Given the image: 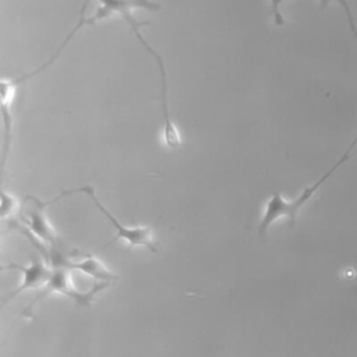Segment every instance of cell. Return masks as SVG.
Listing matches in <instances>:
<instances>
[{"mask_svg": "<svg viewBox=\"0 0 357 357\" xmlns=\"http://www.w3.org/2000/svg\"><path fill=\"white\" fill-rule=\"evenodd\" d=\"M68 271L70 269L64 268V266L52 268V275H50L47 283L40 290H38V294H36L33 303L28 308L32 310V307L39 300H42L43 297H46V296H49L52 293H60L63 296H67V297H70L73 301H75L79 305H89L91 301H93L95 296L109 286V283L99 282L89 291H78L73 286V282L70 279V272Z\"/></svg>", "mask_w": 357, "mask_h": 357, "instance_id": "3957f363", "label": "cell"}, {"mask_svg": "<svg viewBox=\"0 0 357 357\" xmlns=\"http://www.w3.org/2000/svg\"><path fill=\"white\" fill-rule=\"evenodd\" d=\"M271 1V10H272V17H273V21L276 25H282L284 21H283V17L280 14V6L286 1V0H269Z\"/></svg>", "mask_w": 357, "mask_h": 357, "instance_id": "9c48e42d", "label": "cell"}, {"mask_svg": "<svg viewBox=\"0 0 357 357\" xmlns=\"http://www.w3.org/2000/svg\"><path fill=\"white\" fill-rule=\"evenodd\" d=\"M25 225L26 227L21 229L26 236H32L39 238L40 243H49L50 245H56L57 234L53 226L49 223L45 209L52 201L43 202L36 197H26L25 199Z\"/></svg>", "mask_w": 357, "mask_h": 357, "instance_id": "277c9868", "label": "cell"}, {"mask_svg": "<svg viewBox=\"0 0 357 357\" xmlns=\"http://www.w3.org/2000/svg\"><path fill=\"white\" fill-rule=\"evenodd\" d=\"M75 192H79V194H85L89 197V199L95 204V206L98 208L99 212H102L106 219L112 223V226L116 229V236L106 244H112L117 240H124L130 247H145L148 250H151L152 252H156L158 251V247H156V243L153 241V237H152V231L149 227H144V226H135V227H128V226H124L121 225L116 218L114 215L110 213V211L98 199L96 194H95V188L92 185H85V187H79V188H74V190H68V191H63L61 194H59L56 197V199H60L66 195H71V194H75Z\"/></svg>", "mask_w": 357, "mask_h": 357, "instance_id": "7a4b0ae2", "label": "cell"}, {"mask_svg": "<svg viewBox=\"0 0 357 357\" xmlns=\"http://www.w3.org/2000/svg\"><path fill=\"white\" fill-rule=\"evenodd\" d=\"M99 7L96 11L86 18L88 24H96L102 20H106L113 15H120L123 20L132 14V10L135 8H144L148 11H159L160 4L152 1V0H98ZM91 0H85L84 4H89Z\"/></svg>", "mask_w": 357, "mask_h": 357, "instance_id": "8992f818", "label": "cell"}, {"mask_svg": "<svg viewBox=\"0 0 357 357\" xmlns=\"http://www.w3.org/2000/svg\"><path fill=\"white\" fill-rule=\"evenodd\" d=\"M4 269H13V271H18L21 273V283L20 286L4 300V304L13 298H15L20 293L25 291V290H40L49 280L50 275H52V266L47 265V261H43L42 258H36L32 259L29 262V265L24 266L15 262H10L8 266H6Z\"/></svg>", "mask_w": 357, "mask_h": 357, "instance_id": "5b68a950", "label": "cell"}, {"mask_svg": "<svg viewBox=\"0 0 357 357\" xmlns=\"http://www.w3.org/2000/svg\"><path fill=\"white\" fill-rule=\"evenodd\" d=\"M66 268L79 271V272L91 276L92 279L105 282V283H110L112 280L117 279V276L112 271H109L107 266L100 259H98L95 255H85L79 261H75L70 257Z\"/></svg>", "mask_w": 357, "mask_h": 357, "instance_id": "52a82bcc", "label": "cell"}, {"mask_svg": "<svg viewBox=\"0 0 357 357\" xmlns=\"http://www.w3.org/2000/svg\"><path fill=\"white\" fill-rule=\"evenodd\" d=\"M357 145V134L356 137L353 138L351 144L349 145V148L344 151V153L336 160L335 165L331 166V169L322 174L315 183H312L311 185L305 187L298 197H296L294 199H286L280 192H273L272 197L268 199V202L265 204V208H264V212H262V218L259 220V225H258V234L259 236H265V233L268 231V229L271 227V225L273 222H276L278 219L280 218H286L290 223V226L293 227L296 225V220H297V215L298 212L301 211V208L314 197V194L319 190V187L339 169L342 167L349 159L350 156H354L357 155V152H351L353 148Z\"/></svg>", "mask_w": 357, "mask_h": 357, "instance_id": "6da1fadb", "label": "cell"}, {"mask_svg": "<svg viewBox=\"0 0 357 357\" xmlns=\"http://www.w3.org/2000/svg\"><path fill=\"white\" fill-rule=\"evenodd\" d=\"M17 209H18V201L13 195L3 191L1 192V206H0L1 219H6L7 216L13 215Z\"/></svg>", "mask_w": 357, "mask_h": 357, "instance_id": "ba28073f", "label": "cell"}]
</instances>
